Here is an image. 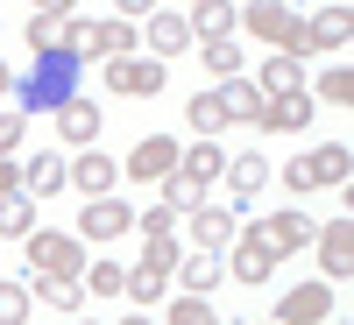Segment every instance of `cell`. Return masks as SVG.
Wrapping results in <instances>:
<instances>
[{
    "instance_id": "obj_1",
    "label": "cell",
    "mask_w": 354,
    "mask_h": 325,
    "mask_svg": "<svg viewBox=\"0 0 354 325\" xmlns=\"http://www.w3.org/2000/svg\"><path fill=\"white\" fill-rule=\"evenodd\" d=\"M78 78H85V57L71 50H36V64H28L15 78V113H57V106H71L78 99Z\"/></svg>"
},
{
    "instance_id": "obj_2",
    "label": "cell",
    "mask_w": 354,
    "mask_h": 325,
    "mask_svg": "<svg viewBox=\"0 0 354 325\" xmlns=\"http://www.w3.org/2000/svg\"><path fill=\"white\" fill-rule=\"evenodd\" d=\"M234 28H248L255 43H270V50H283V57H298V8L290 0H248L241 14H234Z\"/></svg>"
},
{
    "instance_id": "obj_3",
    "label": "cell",
    "mask_w": 354,
    "mask_h": 325,
    "mask_svg": "<svg viewBox=\"0 0 354 325\" xmlns=\"http://www.w3.org/2000/svg\"><path fill=\"white\" fill-rule=\"evenodd\" d=\"M347 141H326V149H305V156H290L283 163V184L290 191H319V184H340L347 191Z\"/></svg>"
},
{
    "instance_id": "obj_4",
    "label": "cell",
    "mask_w": 354,
    "mask_h": 325,
    "mask_svg": "<svg viewBox=\"0 0 354 325\" xmlns=\"http://www.w3.org/2000/svg\"><path fill=\"white\" fill-rule=\"evenodd\" d=\"M28 269H36V276H78L85 269V241H78V233H28Z\"/></svg>"
},
{
    "instance_id": "obj_5",
    "label": "cell",
    "mask_w": 354,
    "mask_h": 325,
    "mask_svg": "<svg viewBox=\"0 0 354 325\" xmlns=\"http://www.w3.org/2000/svg\"><path fill=\"white\" fill-rule=\"evenodd\" d=\"M354 36V14H347V0H326V14H312L298 28V57H326V50H347Z\"/></svg>"
},
{
    "instance_id": "obj_6",
    "label": "cell",
    "mask_w": 354,
    "mask_h": 325,
    "mask_svg": "<svg viewBox=\"0 0 354 325\" xmlns=\"http://www.w3.org/2000/svg\"><path fill=\"white\" fill-rule=\"evenodd\" d=\"M163 64H156V57H113V64H106V92H121V99H156L163 92Z\"/></svg>"
},
{
    "instance_id": "obj_7",
    "label": "cell",
    "mask_w": 354,
    "mask_h": 325,
    "mask_svg": "<svg viewBox=\"0 0 354 325\" xmlns=\"http://www.w3.org/2000/svg\"><path fill=\"white\" fill-rule=\"evenodd\" d=\"M255 241L270 248V262H283V255H298V248L312 241V219L298 213V205H283V213H270V219H255Z\"/></svg>"
},
{
    "instance_id": "obj_8",
    "label": "cell",
    "mask_w": 354,
    "mask_h": 325,
    "mask_svg": "<svg viewBox=\"0 0 354 325\" xmlns=\"http://www.w3.org/2000/svg\"><path fill=\"white\" fill-rule=\"evenodd\" d=\"M170 170H177V141L170 135H142L128 149V163H121V177H135V184H156V177H170Z\"/></svg>"
},
{
    "instance_id": "obj_9",
    "label": "cell",
    "mask_w": 354,
    "mask_h": 325,
    "mask_svg": "<svg viewBox=\"0 0 354 325\" xmlns=\"http://www.w3.org/2000/svg\"><path fill=\"white\" fill-rule=\"evenodd\" d=\"M326 311H333V290L326 283H298V290L277 297V325H326Z\"/></svg>"
},
{
    "instance_id": "obj_10",
    "label": "cell",
    "mask_w": 354,
    "mask_h": 325,
    "mask_svg": "<svg viewBox=\"0 0 354 325\" xmlns=\"http://www.w3.org/2000/svg\"><path fill=\"white\" fill-rule=\"evenodd\" d=\"M128 226H135V213H128L121 198H93V205H85V219H78V241L106 248V241H121Z\"/></svg>"
},
{
    "instance_id": "obj_11",
    "label": "cell",
    "mask_w": 354,
    "mask_h": 325,
    "mask_svg": "<svg viewBox=\"0 0 354 325\" xmlns=\"http://www.w3.org/2000/svg\"><path fill=\"white\" fill-rule=\"evenodd\" d=\"M312 92H277V99H262V113H255V128L262 135H298L305 121H312Z\"/></svg>"
},
{
    "instance_id": "obj_12",
    "label": "cell",
    "mask_w": 354,
    "mask_h": 325,
    "mask_svg": "<svg viewBox=\"0 0 354 325\" xmlns=\"http://www.w3.org/2000/svg\"><path fill=\"white\" fill-rule=\"evenodd\" d=\"M270 269H277V262H270V248L255 241V226H241V233H234V262H227V276L255 290V283H270Z\"/></svg>"
},
{
    "instance_id": "obj_13",
    "label": "cell",
    "mask_w": 354,
    "mask_h": 325,
    "mask_svg": "<svg viewBox=\"0 0 354 325\" xmlns=\"http://www.w3.org/2000/svg\"><path fill=\"white\" fill-rule=\"evenodd\" d=\"M185 219H192V241H198V248H213V255H220V248H234V233H241V219H234V213H220L213 198H205V205H192Z\"/></svg>"
},
{
    "instance_id": "obj_14",
    "label": "cell",
    "mask_w": 354,
    "mask_h": 325,
    "mask_svg": "<svg viewBox=\"0 0 354 325\" xmlns=\"http://www.w3.org/2000/svg\"><path fill=\"white\" fill-rule=\"evenodd\" d=\"M177 283L192 290V297H205V290H220L227 283V262L213 255V248H192V255H177V269H170Z\"/></svg>"
},
{
    "instance_id": "obj_15",
    "label": "cell",
    "mask_w": 354,
    "mask_h": 325,
    "mask_svg": "<svg viewBox=\"0 0 354 325\" xmlns=\"http://www.w3.org/2000/svg\"><path fill=\"white\" fill-rule=\"evenodd\" d=\"M319 276H354V219H326V233H319Z\"/></svg>"
},
{
    "instance_id": "obj_16",
    "label": "cell",
    "mask_w": 354,
    "mask_h": 325,
    "mask_svg": "<svg viewBox=\"0 0 354 325\" xmlns=\"http://www.w3.org/2000/svg\"><path fill=\"white\" fill-rule=\"evenodd\" d=\"M71 184H78L85 198H113V184H121V163L100 156V149H85V156L71 163Z\"/></svg>"
},
{
    "instance_id": "obj_17",
    "label": "cell",
    "mask_w": 354,
    "mask_h": 325,
    "mask_svg": "<svg viewBox=\"0 0 354 325\" xmlns=\"http://www.w3.org/2000/svg\"><path fill=\"white\" fill-rule=\"evenodd\" d=\"M64 184H71V163H64V156H28V163H21V191H28V198H57Z\"/></svg>"
},
{
    "instance_id": "obj_18",
    "label": "cell",
    "mask_w": 354,
    "mask_h": 325,
    "mask_svg": "<svg viewBox=\"0 0 354 325\" xmlns=\"http://www.w3.org/2000/svg\"><path fill=\"white\" fill-rule=\"evenodd\" d=\"M255 92L262 99H277V92H305V57H262V78H255Z\"/></svg>"
},
{
    "instance_id": "obj_19",
    "label": "cell",
    "mask_w": 354,
    "mask_h": 325,
    "mask_svg": "<svg viewBox=\"0 0 354 325\" xmlns=\"http://www.w3.org/2000/svg\"><path fill=\"white\" fill-rule=\"evenodd\" d=\"M156 205H163V213H177V219H185L192 205H205V184H198L192 170H170V177H156Z\"/></svg>"
},
{
    "instance_id": "obj_20",
    "label": "cell",
    "mask_w": 354,
    "mask_h": 325,
    "mask_svg": "<svg viewBox=\"0 0 354 325\" xmlns=\"http://www.w3.org/2000/svg\"><path fill=\"white\" fill-rule=\"evenodd\" d=\"M57 135H64L71 149H93V141H100V106H85V99L57 106Z\"/></svg>"
},
{
    "instance_id": "obj_21",
    "label": "cell",
    "mask_w": 354,
    "mask_h": 325,
    "mask_svg": "<svg viewBox=\"0 0 354 325\" xmlns=\"http://www.w3.org/2000/svg\"><path fill=\"white\" fill-rule=\"evenodd\" d=\"M234 14H241V8H234V0H192V36L198 43H213V36H234Z\"/></svg>"
},
{
    "instance_id": "obj_22",
    "label": "cell",
    "mask_w": 354,
    "mask_h": 325,
    "mask_svg": "<svg viewBox=\"0 0 354 325\" xmlns=\"http://www.w3.org/2000/svg\"><path fill=\"white\" fill-rule=\"evenodd\" d=\"M142 43H149V50H156V64H163V57H177V50L192 43V21H185V14H149Z\"/></svg>"
},
{
    "instance_id": "obj_23",
    "label": "cell",
    "mask_w": 354,
    "mask_h": 325,
    "mask_svg": "<svg viewBox=\"0 0 354 325\" xmlns=\"http://www.w3.org/2000/svg\"><path fill=\"white\" fill-rule=\"evenodd\" d=\"M213 99H220L227 121H255V113H262V92H255L248 78H220V85H213Z\"/></svg>"
},
{
    "instance_id": "obj_24",
    "label": "cell",
    "mask_w": 354,
    "mask_h": 325,
    "mask_svg": "<svg viewBox=\"0 0 354 325\" xmlns=\"http://www.w3.org/2000/svg\"><path fill=\"white\" fill-rule=\"evenodd\" d=\"M220 177H227V191H234V198H255L262 184H270V156H227Z\"/></svg>"
},
{
    "instance_id": "obj_25",
    "label": "cell",
    "mask_w": 354,
    "mask_h": 325,
    "mask_svg": "<svg viewBox=\"0 0 354 325\" xmlns=\"http://www.w3.org/2000/svg\"><path fill=\"white\" fill-rule=\"evenodd\" d=\"M28 297H36L43 311H78V304H85V283H78V276H36Z\"/></svg>"
},
{
    "instance_id": "obj_26",
    "label": "cell",
    "mask_w": 354,
    "mask_h": 325,
    "mask_svg": "<svg viewBox=\"0 0 354 325\" xmlns=\"http://www.w3.org/2000/svg\"><path fill=\"white\" fill-rule=\"evenodd\" d=\"M36 233V198L15 191V198H0V241H28Z\"/></svg>"
},
{
    "instance_id": "obj_27",
    "label": "cell",
    "mask_w": 354,
    "mask_h": 325,
    "mask_svg": "<svg viewBox=\"0 0 354 325\" xmlns=\"http://www.w3.org/2000/svg\"><path fill=\"white\" fill-rule=\"evenodd\" d=\"M128 50H135V21H121V14H113V21H93V57L113 64V57H128Z\"/></svg>"
},
{
    "instance_id": "obj_28",
    "label": "cell",
    "mask_w": 354,
    "mask_h": 325,
    "mask_svg": "<svg viewBox=\"0 0 354 325\" xmlns=\"http://www.w3.org/2000/svg\"><path fill=\"white\" fill-rule=\"evenodd\" d=\"M177 170H192L198 184H213V177L227 170V149H220V141H198V149H177Z\"/></svg>"
},
{
    "instance_id": "obj_29",
    "label": "cell",
    "mask_w": 354,
    "mask_h": 325,
    "mask_svg": "<svg viewBox=\"0 0 354 325\" xmlns=\"http://www.w3.org/2000/svg\"><path fill=\"white\" fill-rule=\"evenodd\" d=\"M198 64L213 78H241V50H234V36H213V43H198Z\"/></svg>"
},
{
    "instance_id": "obj_30",
    "label": "cell",
    "mask_w": 354,
    "mask_h": 325,
    "mask_svg": "<svg viewBox=\"0 0 354 325\" xmlns=\"http://www.w3.org/2000/svg\"><path fill=\"white\" fill-rule=\"evenodd\" d=\"M121 290H128V297H135L142 311H149V304H163V297H170V276H156V269H142V262H135Z\"/></svg>"
},
{
    "instance_id": "obj_31",
    "label": "cell",
    "mask_w": 354,
    "mask_h": 325,
    "mask_svg": "<svg viewBox=\"0 0 354 325\" xmlns=\"http://www.w3.org/2000/svg\"><path fill=\"white\" fill-rule=\"evenodd\" d=\"M163 325H220V311L205 304V297H192V290H185V297H170V311H163Z\"/></svg>"
},
{
    "instance_id": "obj_32",
    "label": "cell",
    "mask_w": 354,
    "mask_h": 325,
    "mask_svg": "<svg viewBox=\"0 0 354 325\" xmlns=\"http://www.w3.org/2000/svg\"><path fill=\"white\" fill-rule=\"evenodd\" d=\"M78 283H85V290H100V297H121V283H128V269H121V262H106V255H100L93 269H78Z\"/></svg>"
},
{
    "instance_id": "obj_33",
    "label": "cell",
    "mask_w": 354,
    "mask_h": 325,
    "mask_svg": "<svg viewBox=\"0 0 354 325\" xmlns=\"http://www.w3.org/2000/svg\"><path fill=\"white\" fill-rule=\"evenodd\" d=\"M185 113H192V128H198V135H205V141H213V135H220V128H234V121H227V113H220V99H213V85H205V92H198V99H192V106H185Z\"/></svg>"
},
{
    "instance_id": "obj_34",
    "label": "cell",
    "mask_w": 354,
    "mask_h": 325,
    "mask_svg": "<svg viewBox=\"0 0 354 325\" xmlns=\"http://www.w3.org/2000/svg\"><path fill=\"white\" fill-rule=\"evenodd\" d=\"M177 255H185V248H177V233H149V248H142V269L170 276V269H177Z\"/></svg>"
},
{
    "instance_id": "obj_35",
    "label": "cell",
    "mask_w": 354,
    "mask_h": 325,
    "mask_svg": "<svg viewBox=\"0 0 354 325\" xmlns=\"http://www.w3.org/2000/svg\"><path fill=\"white\" fill-rule=\"evenodd\" d=\"M36 297H28V283H0V325H28Z\"/></svg>"
},
{
    "instance_id": "obj_36",
    "label": "cell",
    "mask_w": 354,
    "mask_h": 325,
    "mask_svg": "<svg viewBox=\"0 0 354 325\" xmlns=\"http://www.w3.org/2000/svg\"><path fill=\"white\" fill-rule=\"evenodd\" d=\"M312 99H326V106H347V99H354V71H347V64H333L326 78H319V92H312Z\"/></svg>"
},
{
    "instance_id": "obj_37",
    "label": "cell",
    "mask_w": 354,
    "mask_h": 325,
    "mask_svg": "<svg viewBox=\"0 0 354 325\" xmlns=\"http://www.w3.org/2000/svg\"><path fill=\"white\" fill-rule=\"evenodd\" d=\"M28 50H64V14H36L28 21Z\"/></svg>"
},
{
    "instance_id": "obj_38",
    "label": "cell",
    "mask_w": 354,
    "mask_h": 325,
    "mask_svg": "<svg viewBox=\"0 0 354 325\" xmlns=\"http://www.w3.org/2000/svg\"><path fill=\"white\" fill-rule=\"evenodd\" d=\"M64 50L71 57H93V21H85V14H64Z\"/></svg>"
},
{
    "instance_id": "obj_39",
    "label": "cell",
    "mask_w": 354,
    "mask_h": 325,
    "mask_svg": "<svg viewBox=\"0 0 354 325\" xmlns=\"http://www.w3.org/2000/svg\"><path fill=\"white\" fill-rule=\"evenodd\" d=\"M21 135H28V113L8 106V113H0V156H15V149H21Z\"/></svg>"
},
{
    "instance_id": "obj_40",
    "label": "cell",
    "mask_w": 354,
    "mask_h": 325,
    "mask_svg": "<svg viewBox=\"0 0 354 325\" xmlns=\"http://www.w3.org/2000/svg\"><path fill=\"white\" fill-rule=\"evenodd\" d=\"M21 191V156H0V198Z\"/></svg>"
},
{
    "instance_id": "obj_41",
    "label": "cell",
    "mask_w": 354,
    "mask_h": 325,
    "mask_svg": "<svg viewBox=\"0 0 354 325\" xmlns=\"http://www.w3.org/2000/svg\"><path fill=\"white\" fill-rule=\"evenodd\" d=\"M135 226H142V233H170V226H177V213H163V205H156V213H142Z\"/></svg>"
},
{
    "instance_id": "obj_42",
    "label": "cell",
    "mask_w": 354,
    "mask_h": 325,
    "mask_svg": "<svg viewBox=\"0 0 354 325\" xmlns=\"http://www.w3.org/2000/svg\"><path fill=\"white\" fill-rule=\"evenodd\" d=\"M121 8V21H135V14H156V0H113Z\"/></svg>"
},
{
    "instance_id": "obj_43",
    "label": "cell",
    "mask_w": 354,
    "mask_h": 325,
    "mask_svg": "<svg viewBox=\"0 0 354 325\" xmlns=\"http://www.w3.org/2000/svg\"><path fill=\"white\" fill-rule=\"evenodd\" d=\"M36 14H71V0H28Z\"/></svg>"
},
{
    "instance_id": "obj_44",
    "label": "cell",
    "mask_w": 354,
    "mask_h": 325,
    "mask_svg": "<svg viewBox=\"0 0 354 325\" xmlns=\"http://www.w3.org/2000/svg\"><path fill=\"white\" fill-rule=\"evenodd\" d=\"M0 92H15V71H8V64H0Z\"/></svg>"
},
{
    "instance_id": "obj_45",
    "label": "cell",
    "mask_w": 354,
    "mask_h": 325,
    "mask_svg": "<svg viewBox=\"0 0 354 325\" xmlns=\"http://www.w3.org/2000/svg\"><path fill=\"white\" fill-rule=\"evenodd\" d=\"M121 325H156V318H149V311H135V318H121Z\"/></svg>"
},
{
    "instance_id": "obj_46",
    "label": "cell",
    "mask_w": 354,
    "mask_h": 325,
    "mask_svg": "<svg viewBox=\"0 0 354 325\" xmlns=\"http://www.w3.org/2000/svg\"><path fill=\"white\" fill-rule=\"evenodd\" d=\"M255 325H277V318H255Z\"/></svg>"
},
{
    "instance_id": "obj_47",
    "label": "cell",
    "mask_w": 354,
    "mask_h": 325,
    "mask_svg": "<svg viewBox=\"0 0 354 325\" xmlns=\"http://www.w3.org/2000/svg\"><path fill=\"white\" fill-rule=\"evenodd\" d=\"M234 8H248V0H234Z\"/></svg>"
}]
</instances>
